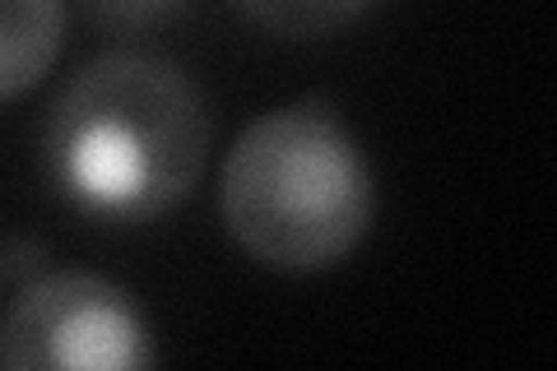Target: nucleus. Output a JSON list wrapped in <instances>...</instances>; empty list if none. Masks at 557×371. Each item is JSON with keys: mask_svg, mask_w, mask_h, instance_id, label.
Returning a JSON list of instances; mask_svg holds the SVG:
<instances>
[{"mask_svg": "<svg viewBox=\"0 0 557 371\" xmlns=\"http://www.w3.org/2000/svg\"><path fill=\"white\" fill-rule=\"evenodd\" d=\"M38 149L65 209L102 227H139L196 190L209 158V102L182 65L108 51L47 108Z\"/></svg>", "mask_w": 557, "mask_h": 371, "instance_id": "1", "label": "nucleus"}, {"mask_svg": "<svg viewBox=\"0 0 557 371\" xmlns=\"http://www.w3.org/2000/svg\"><path fill=\"white\" fill-rule=\"evenodd\" d=\"M228 237L274 274H321L358 251L376 176L335 102L298 98L237 131L219 176Z\"/></svg>", "mask_w": 557, "mask_h": 371, "instance_id": "2", "label": "nucleus"}, {"mask_svg": "<svg viewBox=\"0 0 557 371\" xmlns=\"http://www.w3.org/2000/svg\"><path fill=\"white\" fill-rule=\"evenodd\" d=\"M10 371H139L159 362L149 316L102 274L61 270L20 284L0 325Z\"/></svg>", "mask_w": 557, "mask_h": 371, "instance_id": "3", "label": "nucleus"}, {"mask_svg": "<svg viewBox=\"0 0 557 371\" xmlns=\"http://www.w3.org/2000/svg\"><path fill=\"white\" fill-rule=\"evenodd\" d=\"M65 0H0V98H24L61 57Z\"/></svg>", "mask_w": 557, "mask_h": 371, "instance_id": "4", "label": "nucleus"}, {"mask_svg": "<svg viewBox=\"0 0 557 371\" xmlns=\"http://www.w3.org/2000/svg\"><path fill=\"white\" fill-rule=\"evenodd\" d=\"M372 5L376 0H237V10L247 14L256 28L274 33V38H293V42L339 33Z\"/></svg>", "mask_w": 557, "mask_h": 371, "instance_id": "5", "label": "nucleus"}, {"mask_svg": "<svg viewBox=\"0 0 557 371\" xmlns=\"http://www.w3.org/2000/svg\"><path fill=\"white\" fill-rule=\"evenodd\" d=\"M84 10H89V20L98 28L135 38V33L172 24L182 10H190V0H84Z\"/></svg>", "mask_w": 557, "mask_h": 371, "instance_id": "6", "label": "nucleus"}, {"mask_svg": "<svg viewBox=\"0 0 557 371\" xmlns=\"http://www.w3.org/2000/svg\"><path fill=\"white\" fill-rule=\"evenodd\" d=\"M42 256H47V246H42V242L10 237V246H5V264H0V274H5L10 284H28V279H38V270H42Z\"/></svg>", "mask_w": 557, "mask_h": 371, "instance_id": "7", "label": "nucleus"}]
</instances>
